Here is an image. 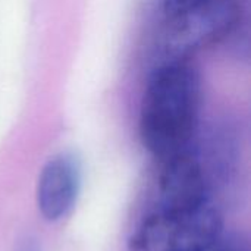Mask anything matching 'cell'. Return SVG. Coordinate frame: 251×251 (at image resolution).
Returning a JSON list of instances; mask_svg holds the SVG:
<instances>
[{
  "label": "cell",
  "instance_id": "6",
  "mask_svg": "<svg viewBox=\"0 0 251 251\" xmlns=\"http://www.w3.org/2000/svg\"><path fill=\"white\" fill-rule=\"evenodd\" d=\"M212 1H216V0H162V7H163L165 18H169V16H175L178 13L204 6Z\"/></svg>",
  "mask_w": 251,
  "mask_h": 251
},
{
  "label": "cell",
  "instance_id": "1",
  "mask_svg": "<svg viewBox=\"0 0 251 251\" xmlns=\"http://www.w3.org/2000/svg\"><path fill=\"white\" fill-rule=\"evenodd\" d=\"M200 109L201 79L191 60L159 63L140 109L143 146L163 160L185 151L197 131Z\"/></svg>",
  "mask_w": 251,
  "mask_h": 251
},
{
  "label": "cell",
  "instance_id": "2",
  "mask_svg": "<svg viewBox=\"0 0 251 251\" xmlns=\"http://www.w3.org/2000/svg\"><path fill=\"white\" fill-rule=\"evenodd\" d=\"M222 235V218L210 203L187 210H156L137 228L129 251H204Z\"/></svg>",
  "mask_w": 251,
  "mask_h": 251
},
{
  "label": "cell",
  "instance_id": "3",
  "mask_svg": "<svg viewBox=\"0 0 251 251\" xmlns=\"http://www.w3.org/2000/svg\"><path fill=\"white\" fill-rule=\"evenodd\" d=\"M240 15L234 0H216L166 18L159 41L160 63L190 60L196 53L225 38L238 24Z\"/></svg>",
  "mask_w": 251,
  "mask_h": 251
},
{
  "label": "cell",
  "instance_id": "5",
  "mask_svg": "<svg viewBox=\"0 0 251 251\" xmlns=\"http://www.w3.org/2000/svg\"><path fill=\"white\" fill-rule=\"evenodd\" d=\"M203 165L187 150L165 160L159 178L157 210H187L209 203Z\"/></svg>",
  "mask_w": 251,
  "mask_h": 251
},
{
  "label": "cell",
  "instance_id": "7",
  "mask_svg": "<svg viewBox=\"0 0 251 251\" xmlns=\"http://www.w3.org/2000/svg\"><path fill=\"white\" fill-rule=\"evenodd\" d=\"M204 251H249L246 244L237 237H225L222 235L215 244H212Z\"/></svg>",
  "mask_w": 251,
  "mask_h": 251
},
{
  "label": "cell",
  "instance_id": "8",
  "mask_svg": "<svg viewBox=\"0 0 251 251\" xmlns=\"http://www.w3.org/2000/svg\"><path fill=\"white\" fill-rule=\"evenodd\" d=\"M13 251H43V249L37 237L31 234H25L16 241Z\"/></svg>",
  "mask_w": 251,
  "mask_h": 251
},
{
  "label": "cell",
  "instance_id": "4",
  "mask_svg": "<svg viewBox=\"0 0 251 251\" xmlns=\"http://www.w3.org/2000/svg\"><path fill=\"white\" fill-rule=\"evenodd\" d=\"M82 172L78 157L59 153L43 166L37 181V207L49 222L65 218L75 206L81 190Z\"/></svg>",
  "mask_w": 251,
  "mask_h": 251
}]
</instances>
